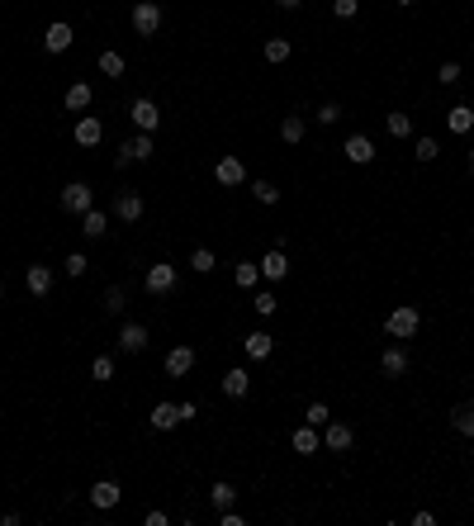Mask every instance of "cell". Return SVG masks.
I'll return each mask as SVG.
<instances>
[{
    "instance_id": "obj_1",
    "label": "cell",
    "mask_w": 474,
    "mask_h": 526,
    "mask_svg": "<svg viewBox=\"0 0 474 526\" xmlns=\"http://www.w3.org/2000/svg\"><path fill=\"white\" fill-rule=\"evenodd\" d=\"M417 327H422V313H417L412 303H398L394 313L384 318V332L394 337V341H408V337H417Z\"/></svg>"
},
{
    "instance_id": "obj_2",
    "label": "cell",
    "mask_w": 474,
    "mask_h": 526,
    "mask_svg": "<svg viewBox=\"0 0 474 526\" xmlns=\"http://www.w3.org/2000/svg\"><path fill=\"white\" fill-rule=\"evenodd\" d=\"M128 119L138 124V133H157V128H161V110H157V100L138 95L133 105H128Z\"/></svg>"
},
{
    "instance_id": "obj_3",
    "label": "cell",
    "mask_w": 474,
    "mask_h": 526,
    "mask_svg": "<svg viewBox=\"0 0 474 526\" xmlns=\"http://www.w3.org/2000/svg\"><path fill=\"white\" fill-rule=\"evenodd\" d=\"M62 209L81 218L86 209H95V190L86 185V180H71V185H62Z\"/></svg>"
},
{
    "instance_id": "obj_4",
    "label": "cell",
    "mask_w": 474,
    "mask_h": 526,
    "mask_svg": "<svg viewBox=\"0 0 474 526\" xmlns=\"http://www.w3.org/2000/svg\"><path fill=\"white\" fill-rule=\"evenodd\" d=\"M133 29H138L142 38H152V33L161 29V5L157 0H138V5H133Z\"/></svg>"
},
{
    "instance_id": "obj_5",
    "label": "cell",
    "mask_w": 474,
    "mask_h": 526,
    "mask_svg": "<svg viewBox=\"0 0 474 526\" xmlns=\"http://www.w3.org/2000/svg\"><path fill=\"white\" fill-rule=\"evenodd\" d=\"M142 285H147V294H171L175 289V266H166V261H157V266H147V275H142Z\"/></svg>"
},
{
    "instance_id": "obj_6",
    "label": "cell",
    "mask_w": 474,
    "mask_h": 526,
    "mask_svg": "<svg viewBox=\"0 0 474 526\" xmlns=\"http://www.w3.org/2000/svg\"><path fill=\"white\" fill-rule=\"evenodd\" d=\"M214 180L219 185H247V166H242V157H219V166H214Z\"/></svg>"
},
{
    "instance_id": "obj_7",
    "label": "cell",
    "mask_w": 474,
    "mask_h": 526,
    "mask_svg": "<svg viewBox=\"0 0 474 526\" xmlns=\"http://www.w3.org/2000/svg\"><path fill=\"white\" fill-rule=\"evenodd\" d=\"M119 498H124V489L114 484V479H100V484H91V503L100 512H110V508H119Z\"/></svg>"
},
{
    "instance_id": "obj_8",
    "label": "cell",
    "mask_w": 474,
    "mask_h": 526,
    "mask_svg": "<svg viewBox=\"0 0 474 526\" xmlns=\"http://www.w3.org/2000/svg\"><path fill=\"white\" fill-rule=\"evenodd\" d=\"M71 138H76L81 147H100L105 128H100V119H95V114H81V119H76V128H71Z\"/></svg>"
},
{
    "instance_id": "obj_9",
    "label": "cell",
    "mask_w": 474,
    "mask_h": 526,
    "mask_svg": "<svg viewBox=\"0 0 474 526\" xmlns=\"http://www.w3.org/2000/svg\"><path fill=\"white\" fill-rule=\"evenodd\" d=\"M114 218H124V223H138V218H142V194L119 190V194H114Z\"/></svg>"
},
{
    "instance_id": "obj_10",
    "label": "cell",
    "mask_w": 474,
    "mask_h": 526,
    "mask_svg": "<svg viewBox=\"0 0 474 526\" xmlns=\"http://www.w3.org/2000/svg\"><path fill=\"white\" fill-rule=\"evenodd\" d=\"M119 351H128V356L147 351V327H142V322H124V327H119Z\"/></svg>"
},
{
    "instance_id": "obj_11",
    "label": "cell",
    "mask_w": 474,
    "mask_h": 526,
    "mask_svg": "<svg viewBox=\"0 0 474 526\" xmlns=\"http://www.w3.org/2000/svg\"><path fill=\"white\" fill-rule=\"evenodd\" d=\"M342 152H347V161H356V166H365V161H375V143H370L365 133H351L347 143H342Z\"/></svg>"
},
{
    "instance_id": "obj_12",
    "label": "cell",
    "mask_w": 474,
    "mask_h": 526,
    "mask_svg": "<svg viewBox=\"0 0 474 526\" xmlns=\"http://www.w3.org/2000/svg\"><path fill=\"white\" fill-rule=\"evenodd\" d=\"M190 370H195V351H190V346H171V356H166V375H171V380H185Z\"/></svg>"
},
{
    "instance_id": "obj_13",
    "label": "cell",
    "mask_w": 474,
    "mask_h": 526,
    "mask_svg": "<svg viewBox=\"0 0 474 526\" xmlns=\"http://www.w3.org/2000/svg\"><path fill=\"white\" fill-rule=\"evenodd\" d=\"M379 370H384L389 380L408 375V351H403V346H384V356H379Z\"/></svg>"
},
{
    "instance_id": "obj_14",
    "label": "cell",
    "mask_w": 474,
    "mask_h": 526,
    "mask_svg": "<svg viewBox=\"0 0 474 526\" xmlns=\"http://www.w3.org/2000/svg\"><path fill=\"white\" fill-rule=\"evenodd\" d=\"M71 38H76V33H71V24H62V19H57V24H47L43 48H47V52H67V48H71Z\"/></svg>"
},
{
    "instance_id": "obj_15",
    "label": "cell",
    "mask_w": 474,
    "mask_h": 526,
    "mask_svg": "<svg viewBox=\"0 0 474 526\" xmlns=\"http://www.w3.org/2000/svg\"><path fill=\"white\" fill-rule=\"evenodd\" d=\"M289 446H294V455H313L318 446H323V436H318V427L313 422H304L294 436H289Z\"/></svg>"
},
{
    "instance_id": "obj_16",
    "label": "cell",
    "mask_w": 474,
    "mask_h": 526,
    "mask_svg": "<svg viewBox=\"0 0 474 526\" xmlns=\"http://www.w3.org/2000/svg\"><path fill=\"white\" fill-rule=\"evenodd\" d=\"M351 441H356V436H351L347 422H328V431H323V446H328V450L342 455V450H351Z\"/></svg>"
},
{
    "instance_id": "obj_17",
    "label": "cell",
    "mask_w": 474,
    "mask_h": 526,
    "mask_svg": "<svg viewBox=\"0 0 474 526\" xmlns=\"http://www.w3.org/2000/svg\"><path fill=\"white\" fill-rule=\"evenodd\" d=\"M256 266H261V275H266V280H284V275H289V261H284L280 247H270V252L261 256Z\"/></svg>"
},
{
    "instance_id": "obj_18",
    "label": "cell",
    "mask_w": 474,
    "mask_h": 526,
    "mask_svg": "<svg viewBox=\"0 0 474 526\" xmlns=\"http://www.w3.org/2000/svg\"><path fill=\"white\" fill-rule=\"evenodd\" d=\"M24 285H29L33 299H43V294H52V271H47V266H29V271H24Z\"/></svg>"
},
{
    "instance_id": "obj_19",
    "label": "cell",
    "mask_w": 474,
    "mask_h": 526,
    "mask_svg": "<svg viewBox=\"0 0 474 526\" xmlns=\"http://www.w3.org/2000/svg\"><path fill=\"white\" fill-rule=\"evenodd\" d=\"M247 389H252V375H247V370H228V375H223V394H228V399H247Z\"/></svg>"
},
{
    "instance_id": "obj_20",
    "label": "cell",
    "mask_w": 474,
    "mask_h": 526,
    "mask_svg": "<svg viewBox=\"0 0 474 526\" xmlns=\"http://www.w3.org/2000/svg\"><path fill=\"white\" fill-rule=\"evenodd\" d=\"M147 422H152L157 431H171V427H180V408H175V403H157Z\"/></svg>"
},
{
    "instance_id": "obj_21",
    "label": "cell",
    "mask_w": 474,
    "mask_h": 526,
    "mask_svg": "<svg viewBox=\"0 0 474 526\" xmlns=\"http://www.w3.org/2000/svg\"><path fill=\"white\" fill-rule=\"evenodd\" d=\"M91 100H95V90L86 86V81H76V86H67V110H71V114L91 110Z\"/></svg>"
},
{
    "instance_id": "obj_22",
    "label": "cell",
    "mask_w": 474,
    "mask_h": 526,
    "mask_svg": "<svg viewBox=\"0 0 474 526\" xmlns=\"http://www.w3.org/2000/svg\"><path fill=\"white\" fill-rule=\"evenodd\" d=\"M124 152H128L133 161H152L157 143H152V133H138V138H128V143H124Z\"/></svg>"
},
{
    "instance_id": "obj_23",
    "label": "cell",
    "mask_w": 474,
    "mask_h": 526,
    "mask_svg": "<svg viewBox=\"0 0 474 526\" xmlns=\"http://www.w3.org/2000/svg\"><path fill=\"white\" fill-rule=\"evenodd\" d=\"M81 233H86V238H105V233H110V218H105L100 209H86V214H81Z\"/></svg>"
},
{
    "instance_id": "obj_24",
    "label": "cell",
    "mask_w": 474,
    "mask_h": 526,
    "mask_svg": "<svg viewBox=\"0 0 474 526\" xmlns=\"http://www.w3.org/2000/svg\"><path fill=\"white\" fill-rule=\"evenodd\" d=\"M242 346H247V356H252V361H266L270 351H275V337H270V332H252Z\"/></svg>"
},
{
    "instance_id": "obj_25",
    "label": "cell",
    "mask_w": 474,
    "mask_h": 526,
    "mask_svg": "<svg viewBox=\"0 0 474 526\" xmlns=\"http://www.w3.org/2000/svg\"><path fill=\"white\" fill-rule=\"evenodd\" d=\"M446 128L465 138V133H470V128H474V110H470V105H456V110L446 114Z\"/></svg>"
},
{
    "instance_id": "obj_26",
    "label": "cell",
    "mask_w": 474,
    "mask_h": 526,
    "mask_svg": "<svg viewBox=\"0 0 474 526\" xmlns=\"http://www.w3.org/2000/svg\"><path fill=\"white\" fill-rule=\"evenodd\" d=\"M451 427H456L465 441H474V403H460L456 413H451Z\"/></svg>"
},
{
    "instance_id": "obj_27",
    "label": "cell",
    "mask_w": 474,
    "mask_h": 526,
    "mask_svg": "<svg viewBox=\"0 0 474 526\" xmlns=\"http://www.w3.org/2000/svg\"><path fill=\"white\" fill-rule=\"evenodd\" d=\"M261 52H266L270 66H280V62H289V52H294V48H289V38H266V48H261Z\"/></svg>"
},
{
    "instance_id": "obj_28",
    "label": "cell",
    "mask_w": 474,
    "mask_h": 526,
    "mask_svg": "<svg viewBox=\"0 0 474 526\" xmlns=\"http://www.w3.org/2000/svg\"><path fill=\"white\" fill-rule=\"evenodd\" d=\"M304 114H284V124H280V138L284 143H304Z\"/></svg>"
},
{
    "instance_id": "obj_29",
    "label": "cell",
    "mask_w": 474,
    "mask_h": 526,
    "mask_svg": "<svg viewBox=\"0 0 474 526\" xmlns=\"http://www.w3.org/2000/svg\"><path fill=\"white\" fill-rule=\"evenodd\" d=\"M209 498H214V508H233V503H237V489H233V484H228V479H219V484H214V489H209Z\"/></svg>"
},
{
    "instance_id": "obj_30",
    "label": "cell",
    "mask_w": 474,
    "mask_h": 526,
    "mask_svg": "<svg viewBox=\"0 0 474 526\" xmlns=\"http://www.w3.org/2000/svg\"><path fill=\"white\" fill-rule=\"evenodd\" d=\"M91 380H95V384H110V380H114V356H95Z\"/></svg>"
},
{
    "instance_id": "obj_31",
    "label": "cell",
    "mask_w": 474,
    "mask_h": 526,
    "mask_svg": "<svg viewBox=\"0 0 474 526\" xmlns=\"http://www.w3.org/2000/svg\"><path fill=\"white\" fill-rule=\"evenodd\" d=\"M190 266H195V271H200V275H209V271H214V266H219V256L209 252V247H195V256H190Z\"/></svg>"
},
{
    "instance_id": "obj_32",
    "label": "cell",
    "mask_w": 474,
    "mask_h": 526,
    "mask_svg": "<svg viewBox=\"0 0 474 526\" xmlns=\"http://www.w3.org/2000/svg\"><path fill=\"white\" fill-rule=\"evenodd\" d=\"M256 280H261V266H256V261H242V266H237V289H252Z\"/></svg>"
},
{
    "instance_id": "obj_33",
    "label": "cell",
    "mask_w": 474,
    "mask_h": 526,
    "mask_svg": "<svg viewBox=\"0 0 474 526\" xmlns=\"http://www.w3.org/2000/svg\"><path fill=\"white\" fill-rule=\"evenodd\" d=\"M384 124H389V138H412V119H408V114H389Z\"/></svg>"
},
{
    "instance_id": "obj_34",
    "label": "cell",
    "mask_w": 474,
    "mask_h": 526,
    "mask_svg": "<svg viewBox=\"0 0 474 526\" xmlns=\"http://www.w3.org/2000/svg\"><path fill=\"white\" fill-rule=\"evenodd\" d=\"M412 157H417V161H437V157H441L437 138H417V143H412Z\"/></svg>"
},
{
    "instance_id": "obj_35",
    "label": "cell",
    "mask_w": 474,
    "mask_h": 526,
    "mask_svg": "<svg viewBox=\"0 0 474 526\" xmlns=\"http://www.w3.org/2000/svg\"><path fill=\"white\" fill-rule=\"evenodd\" d=\"M252 194H256V204H280V190L270 180H252Z\"/></svg>"
},
{
    "instance_id": "obj_36",
    "label": "cell",
    "mask_w": 474,
    "mask_h": 526,
    "mask_svg": "<svg viewBox=\"0 0 474 526\" xmlns=\"http://www.w3.org/2000/svg\"><path fill=\"white\" fill-rule=\"evenodd\" d=\"M124 289H119V285H110V289H105V313H110V318H119V313H124Z\"/></svg>"
},
{
    "instance_id": "obj_37",
    "label": "cell",
    "mask_w": 474,
    "mask_h": 526,
    "mask_svg": "<svg viewBox=\"0 0 474 526\" xmlns=\"http://www.w3.org/2000/svg\"><path fill=\"white\" fill-rule=\"evenodd\" d=\"M100 71L105 76H124V52H100Z\"/></svg>"
},
{
    "instance_id": "obj_38",
    "label": "cell",
    "mask_w": 474,
    "mask_h": 526,
    "mask_svg": "<svg viewBox=\"0 0 474 526\" xmlns=\"http://www.w3.org/2000/svg\"><path fill=\"white\" fill-rule=\"evenodd\" d=\"M62 271L71 275V280H81V275L91 271V261H86V256H81V252H71V256H67V266H62Z\"/></svg>"
},
{
    "instance_id": "obj_39",
    "label": "cell",
    "mask_w": 474,
    "mask_h": 526,
    "mask_svg": "<svg viewBox=\"0 0 474 526\" xmlns=\"http://www.w3.org/2000/svg\"><path fill=\"white\" fill-rule=\"evenodd\" d=\"M332 15H337V19H356V15H361V0H332Z\"/></svg>"
},
{
    "instance_id": "obj_40",
    "label": "cell",
    "mask_w": 474,
    "mask_h": 526,
    "mask_svg": "<svg viewBox=\"0 0 474 526\" xmlns=\"http://www.w3.org/2000/svg\"><path fill=\"white\" fill-rule=\"evenodd\" d=\"M304 417H308V422H313V427H328V422H332L328 403H308V413H304Z\"/></svg>"
},
{
    "instance_id": "obj_41",
    "label": "cell",
    "mask_w": 474,
    "mask_h": 526,
    "mask_svg": "<svg viewBox=\"0 0 474 526\" xmlns=\"http://www.w3.org/2000/svg\"><path fill=\"white\" fill-rule=\"evenodd\" d=\"M460 76H465V71H460V62H441V71H437V81H441V86H456Z\"/></svg>"
},
{
    "instance_id": "obj_42",
    "label": "cell",
    "mask_w": 474,
    "mask_h": 526,
    "mask_svg": "<svg viewBox=\"0 0 474 526\" xmlns=\"http://www.w3.org/2000/svg\"><path fill=\"white\" fill-rule=\"evenodd\" d=\"M313 119H318V124H337V119H342V105H337V100H328V105H323Z\"/></svg>"
},
{
    "instance_id": "obj_43",
    "label": "cell",
    "mask_w": 474,
    "mask_h": 526,
    "mask_svg": "<svg viewBox=\"0 0 474 526\" xmlns=\"http://www.w3.org/2000/svg\"><path fill=\"white\" fill-rule=\"evenodd\" d=\"M256 313H261V318H275V294H256Z\"/></svg>"
},
{
    "instance_id": "obj_44",
    "label": "cell",
    "mask_w": 474,
    "mask_h": 526,
    "mask_svg": "<svg viewBox=\"0 0 474 526\" xmlns=\"http://www.w3.org/2000/svg\"><path fill=\"white\" fill-rule=\"evenodd\" d=\"M219 522H223V526H242V512H237V508H223Z\"/></svg>"
},
{
    "instance_id": "obj_45",
    "label": "cell",
    "mask_w": 474,
    "mask_h": 526,
    "mask_svg": "<svg viewBox=\"0 0 474 526\" xmlns=\"http://www.w3.org/2000/svg\"><path fill=\"white\" fill-rule=\"evenodd\" d=\"M175 408H180V422H195V417H200V408H195V403H175Z\"/></svg>"
},
{
    "instance_id": "obj_46",
    "label": "cell",
    "mask_w": 474,
    "mask_h": 526,
    "mask_svg": "<svg viewBox=\"0 0 474 526\" xmlns=\"http://www.w3.org/2000/svg\"><path fill=\"white\" fill-rule=\"evenodd\" d=\"M275 5H280V10H299L304 0H275Z\"/></svg>"
},
{
    "instance_id": "obj_47",
    "label": "cell",
    "mask_w": 474,
    "mask_h": 526,
    "mask_svg": "<svg viewBox=\"0 0 474 526\" xmlns=\"http://www.w3.org/2000/svg\"><path fill=\"white\" fill-rule=\"evenodd\" d=\"M398 5H403V10H408V5H417V0H398Z\"/></svg>"
},
{
    "instance_id": "obj_48",
    "label": "cell",
    "mask_w": 474,
    "mask_h": 526,
    "mask_svg": "<svg viewBox=\"0 0 474 526\" xmlns=\"http://www.w3.org/2000/svg\"><path fill=\"white\" fill-rule=\"evenodd\" d=\"M470 171H474V152H470Z\"/></svg>"
},
{
    "instance_id": "obj_49",
    "label": "cell",
    "mask_w": 474,
    "mask_h": 526,
    "mask_svg": "<svg viewBox=\"0 0 474 526\" xmlns=\"http://www.w3.org/2000/svg\"><path fill=\"white\" fill-rule=\"evenodd\" d=\"M0 289H5V285H0Z\"/></svg>"
}]
</instances>
